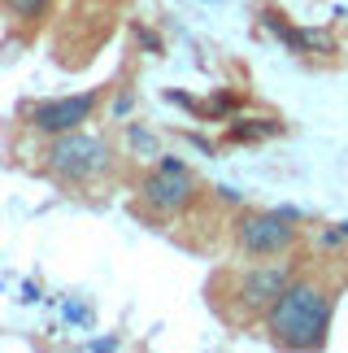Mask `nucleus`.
Here are the masks:
<instances>
[{"label": "nucleus", "instance_id": "f257e3e1", "mask_svg": "<svg viewBox=\"0 0 348 353\" xmlns=\"http://www.w3.org/2000/svg\"><path fill=\"white\" fill-rule=\"evenodd\" d=\"M331 310L336 296L327 288H318L314 279H292L265 310V332L279 349H323L331 336Z\"/></svg>", "mask_w": 348, "mask_h": 353}, {"label": "nucleus", "instance_id": "f03ea898", "mask_svg": "<svg viewBox=\"0 0 348 353\" xmlns=\"http://www.w3.org/2000/svg\"><path fill=\"white\" fill-rule=\"evenodd\" d=\"M44 166L65 183H87L109 166V144H105L100 135H87L83 127L65 131V135H52V144L44 148Z\"/></svg>", "mask_w": 348, "mask_h": 353}, {"label": "nucleus", "instance_id": "7ed1b4c3", "mask_svg": "<svg viewBox=\"0 0 348 353\" xmlns=\"http://www.w3.org/2000/svg\"><path fill=\"white\" fill-rule=\"evenodd\" d=\"M235 240L252 257H270L296 244V214L292 210H248L235 219Z\"/></svg>", "mask_w": 348, "mask_h": 353}, {"label": "nucleus", "instance_id": "20e7f679", "mask_svg": "<svg viewBox=\"0 0 348 353\" xmlns=\"http://www.w3.org/2000/svg\"><path fill=\"white\" fill-rule=\"evenodd\" d=\"M144 201H149V210L157 214H183L187 205L196 201V174L187 166L183 157H157L153 174L144 179Z\"/></svg>", "mask_w": 348, "mask_h": 353}, {"label": "nucleus", "instance_id": "39448f33", "mask_svg": "<svg viewBox=\"0 0 348 353\" xmlns=\"http://www.w3.org/2000/svg\"><path fill=\"white\" fill-rule=\"evenodd\" d=\"M100 105V92L87 88V92H74V97H52V101H39L31 105V127L39 135H65V131H78L83 122L96 114Z\"/></svg>", "mask_w": 348, "mask_h": 353}, {"label": "nucleus", "instance_id": "423d86ee", "mask_svg": "<svg viewBox=\"0 0 348 353\" xmlns=\"http://www.w3.org/2000/svg\"><path fill=\"white\" fill-rule=\"evenodd\" d=\"M292 283V270L287 266H252L244 279L235 283V301L244 314H265L274 301H279V292H283Z\"/></svg>", "mask_w": 348, "mask_h": 353}, {"label": "nucleus", "instance_id": "0eeeda50", "mask_svg": "<svg viewBox=\"0 0 348 353\" xmlns=\"http://www.w3.org/2000/svg\"><path fill=\"white\" fill-rule=\"evenodd\" d=\"M0 5H5L13 18H22V22H39V18L48 13L52 0H0Z\"/></svg>", "mask_w": 348, "mask_h": 353}, {"label": "nucleus", "instance_id": "6e6552de", "mask_svg": "<svg viewBox=\"0 0 348 353\" xmlns=\"http://www.w3.org/2000/svg\"><path fill=\"white\" fill-rule=\"evenodd\" d=\"M131 148H135V153H157V140L144 127H131Z\"/></svg>", "mask_w": 348, "mask_h": 353}, {"label": "nucleus", "instance_id": "1a4fd4ad", "mask_svg": "<svg viewBox=\"0 0 348 353\" xmlns=\"http://www.w3.org/2000/svg\"><path fill=\"white\" fill-rule=\"evenodd\" d=\"M91 349H118V336H105V341H91Z\"/></svg>", "mask_w": 348, "mask_h": 353}]
</instances>
